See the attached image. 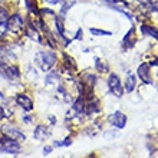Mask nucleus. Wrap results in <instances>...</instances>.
I'll use <instances>...</instances> for the list:
<instances>
[{
    "instance_id": "10",
    "label": "nucleus",
    "mask_w": 158,
    "mask_h": 158,
    "mask_svg": "<svg viewBox=\"0 0 158 158\" xmlns=\"http://www.w3.org/2000/svg\"><path fill=\"white\" fill-rule=\"evenodd\" d=\"M33 135H35V138H36V139H39V141H45L46 138L50 135V132H49V129L46 128L45 125H38V127H36V129H35Z\"/></svg>"
},
{
    "instance_id": "28",
    "label": "nucleus",
    "mask_w": 158,
    "mask_h": 158,
    "mask_svg": "<svg viewBox=\"0 0 158 158\" xmlns=\"http://www.w3.org/2000/svg\"><path fill=\"white\" fill-rule=\"evenodd\" d=\"M23 122H26V124H30V122H32V117H23Z\"/></svg>"
},
{
    "instance_id": "3",
    "label": "nucleus",
    "mask_w": 158,
    "mask_h": 158,
    "mask_svg": "<svg viewBox=\"0 0 158 158\" xmlns=\"http://www.w3.org/2000/svg\"><path fill=\"white\" fill-rule=\"evenodd\" d=\"M0 75L6 79H19L20 78V71L17 66H13V65H9L6 62H0Z\"/></svg>"
},
{
    "instance_id": "9",
    "label": "nucleus",
    "mask_w": 158,
    "mask_h": 158,
    "mask_svg": "<svg viewBox=\"0 0 158 158\" xmlns=\"http://www.w3.org/2000/svg\"><path fill=\"white\" fill-rule=\"evenodd\" d=\"M16 102H17V105H20L22 108L25 109V111H27V112L33 109V101L30 99L27 95H25V94L17 95L16 96Z\"/></svg>"
},
{
    "instance_id": "21",
    "label": "nucleus",
    "mask_w": 158,
    "mask_h": 158,
    "mask_svg": "<svg viewBox=\"0 0 158 158\" xmlns=\"http://www.w3.org/2000/svg\"><path fill=\"white\" fill-rule=\"evenodd\" d=\"M7 30H9L7 22H6V20H0V33L3 35V33H6Z\"/></svg>"
},
{
    "instance_id": "14",
    "label": "nucleus",
    "mask_w": 158,
    "mask_h": 158,
    "mask_svg": "<svg viewBox=\"0 0 158 158\" xmlns=\"http://www.w3.org/2000/svg\"><path fill=\"white\" fill-rule=\"evenodd\" d=\"M141 30L144 35H150L151 38H154L158 40V29L157 27H151V26H147V25H142L141 26Z\"/></svg>"
},
{
    "instance_id": "25",
    "label": "nucleus",
    "mask_w": 158,
    "mask_h": 158,
    "mask_svg": "<svg viewBox=\"0 0 158 158\" xmlns=\"http://www.w3.org/2000/svg\"><path fill=\"white\" fill-rule=\"evenodd\" d=\"M82 36H83L82 29H78V32H76V35H75V39L76 40H82Z\"/></svg>"
},
{
    "instance_id": "15",
    "label": "nucleus",
    "mask_w": 158,
    "mask_h": 158,
    "mask_svg": "<svg viewBox=\"0 0 158 158\" xmlns=\"http://www.w3.org/2000/svg\"><path fill=\"white\" fill-rule=\"evenodd\" d=\"M98 111H99V104H98V101L89 102L88 105H85V112H86L88 115H91V114H94V112H98Z\"/></svg>"
},
{
    "instance_id": "18",
    "label": "nucleus",
    "mask_w": 158,
    "mask_h": 158,
    "mask_svg": "<svg viewBox=\"0 0 158 158\" xmlns=\"http://www.w3.org/2000/svg\"><path fill=\"white\" fill-rule=\"evenodd\" d=\"M95 66H96V69H98V72L108 71V65H106L105 62H102V60H99L98 58H95Z\"/></svg>"
},
{
    "instance_id": "2",
    "label": "nucleus",
    "mask_w": 158,
    "mask_h": 158,
    "mask_svg": "<svg viewBox=\"0 0 158 158\" xmlns=\"http://www.w3.org/2000/svg\"><path fill=\"white\" fill-rule=\"evenodd\" d=\"M0 151L2 152H7V154L12 155H17L20 152V144L12 138L3 137L0 138Z\"/></svg>"
},
{
    "instance_id": "27",
    "label": "nucleus",
    "mask_w": 158,
    "mask_h": 158,
    "mask_svg": "<svg viewBox=\"0 0 158 158\" xmlns=\"http://www.w3.org/2000/svg\"><path fill=\"white\" fill-rule=\"evenodd\" d=\"M40 13H43V15H50V16H53L55 13L52 12V10H48V9H43V10H42Z\"/></svg>"
},
{
    "instance_id": "19",
    "label": "nucleus",
    "mask_w": 158,
    "mask_h": 158,
    "mask_svg": "<svg viewBox=\"0 0 158 158\" xmlns=\"http://www.w3.org/2000/svg\"><path fill=\"white\" fill-rule=\"evenodd\" d=\"M26 3V7H27V10H30V12L33 13H38V7H36V4H35V0H25Z\"/></svg>"
},
{
    "instance_id": "4",
    "label": "nucleus",
    "mask_w": 158,
    "mask_h": 158,
    "mask_svg": "<svg viewBox=\"0 0 158 158\" xmlns=\"http://www.w3.org/2000/svg\"><path fill=\"white\" fill-rule=\"evenodd\" d=\"M2 134H3L4 137L15 139V141H25L26 139L25 134L22 132L20 129H17L16 127H13V125H10V124L3 125V127H2Z\"/></svg>"
},
{
    "instance_id": "16",
    "label": "nucleus",
    "mask_w": 158,
    "mask_h": 158,
    "mask_svg": "<svg viewBox=\"0 0 158 158\" xmlns=\"http://www.w3.org/2000/svg\"><path fill=\"white\" fill-rule=\"evenodd\" d=\"M89 32H91L92 35H95V36H111V35H112L109 30L96 29V27H91V29H89Z\"/></svg>"
},
{
    "instance_id": "20",
    "label": "nucleus",
    "mask_w": 158,
    "mask_h": 158,
    "mask_svg": "<svg viewBox=\"0 0 158 158\" xmlns=\"http://www.w3.org/2000/svg\"><path fill=\"white\" fill-rule=\"evenodd\" d=\"M71 144H72V141L69 139V138H66V139H63V141H60V142L56 141L53 144V147H69Z\"/></svg>"
},
{
    "instance_id": "5",
    "label": "nucleus",
    "mask_w": 158,
    "mask_h": 158,
    "mask_svg": "<svg viewBox=\"0 0 158 158\" xmlns=\"http://www.w3.org/2000/svg\"><path fill=\"white\" fill-rule=\"evenodd\" d=\"M108 88L109 91L112 92L114 95L117 96V98H121L122 94H124V86H122V83H121V79L117 73H111L108 78Z\"/></svg>"
},
{
    "instance_id": "22",
    "label": "nucleus",
    "mask_w": 158,
    "mask_h": 158,
    "mask_svg": "<svg viewBox=\"0 0 158 158\" xmlns=\"http://www.w3.org/2000/svg\"><path fill=\"white\" fill-rule=\"evenodd\" d=\"M65 60H66V66L69 68V69H71V68H72V69H75V68H76V65H75V63H73V60H72V59H69V58H68L66 55H65Z\"/></svg>"
},
{
    "instance_id": "13",
    "label": "nucleus",
    "mask_w": 158,
    "mask_h": 158,
    "mask_svg": "<svg viewBox=\"0 0 158 158\" xmlns=\"http://www.w3.org/2000/svg\"><path fill=\"white\" fill-rule=\"evenodd\" d=\"M72 109H73V112H76V114L85 112V101H83V95H81L78 99L73 102V106H72Z\"/></svg>"
},
{
    "instance_id": "31",
    "label": "nucleus",
    "mask_w": 158,
    "mask_h": 158,
    "mask_svg": "<svg viewBox=\"0 0 158 158\" xmlns=\"http://www.w3.org/2000/svg\"><path fill=\"white\" fill-rule=\"evenodd\" d=\"M142 2H147V0H142Z\"/></svg>"
},
{
    "instance_id": "1",
    "label": "nucleus",
    "mask_w": 158,
    "mask_h": 158,
    "mask_svg": "<svg viewBox=\"0 0 158 158\" xmlns=\"http://www.w3.org/2000/svg\"><path fill=\"white\" fill-rule=\"evenodd\" d=\"M35 62L43 72H49L56 65V56L52 52H39L35 56Z\"/></svg>"
},
{
    "instance_id": "8",
    "label": "nucleus",
    "mask_w": 158,
    "mask_h": 158,
    "mask_svg": "<svg viewBox=\"0 0 158 158\" xmlns=\"http://www.w3.org/2000/svg\"><path fill=\"white\" fill-rule=\"evenodd\" d=\"M138 76L141 79L144 83L147 85H150L152 81H151V73H150V65L148 63H141L139 66H138Z\"/></svg>"
},
{
    "instance_id": "6",
    "label": "nucleus",
    "mask_w": 158,
    "mask_h": 158,
    "mask_svg": "<svg viewBox=\"0 0 158 158\" xmlns=\"http://www.w3.org/2000/svg\"><path fill=\"white\" fill-rule=\"evenodd\" d=\"M23 26H25V22H23L22 16H19V15H13L7 20L9 30H13L15 33H16V32H20V30L23 29Z\"/></svg>"
},
{
    "instance_id": "23",
    "label": "nucleus",
    "mask_w": 158,
    "mask_h": 158,
    "mask_svg": "<svg viewBox=\"0 0 158 158\" xmlns=\"http://www.w3.org/2000/svg\"><path fill=\"white\" fill-rule=\"evenodd\" d=\"M6 17H7V10L0 6V20H6Z\"/></svg>"
},
{
    "instance_id": "7",
    "label": "nucleus",
    "mask_w": 158,
    "mask_h": 158,
    "mask_svg": "<svg viewBox=\"0 0 158 158\" xmlns=\"http://www.w3.org/2000/svg\"><path fill=\"white\" fill-rule=\"evenodd\" d=\"M109 122L118 129H122L127 125V117H125L122 112L117 111V112H114L111 117H109Z\"/></svg>"
},
{
    "instance_id": "17",
    "label": "nucleus",
    "mask_w": 158,
    "mask_h": 158,
    "mask_svg": "<svg viewBox=\"0 0 158 158\" xmlns=\"http://www.w3.org/2000/svg\"><path fill=\"white\" fill-rule=\"evenodd\" d=\"M58 81H59V76L56 75V73H48V76H46V85H56L58 83Z\"/></svg>"
},
{
    "instance_id": "24",
    "label": "nucleus",
    "mask_w": 158,
    "mask_h": 158,
    "mask_svg": "<svg viewBox=\"0 0 158 158\" xmlns=\"http://www.w3.org/2000/svg\"><path fill=\"white\" fill-rule=\"evenodd\" d=\"M49 4H58V6H63L65 4V0H48Z\"/></svg>"
},
{
    "instance_id": "29",
    "label": "nucleus",
    "mask_w": 158,
    "mask_h": 158,
    "mask_svg": "<svg viewBox=\"0 0 158 158\" xmlns=\"http://www.w3.org/2000/svg\"><path fill=\"white\" fill-rule=\"evenodd\" d=\"M4 118V108L3 106H0V121Z\"/></svg>"
},
{
    "instance_id": "26",
    "label": "nucleus",
    "mask_w": 158,
    "mask_h": 158,
    "mask_svg": "<svg viewBox=\"0 0 158 158\" xmlns=\"http://www.w3.org/2000/svg\"><path fill=\"white\" fill-rule=\"evenodd\" d=\"M52 150H53V147H45V148H43V154L48 155L49 152H52Z\"/></svg>"
},
{
    "instance_id": "30",
    "label": "nucleus",
    "mask_w": 158,
    "mask_h": 158,
    "mask_svg": "<svg viewBox=\"0 0 158 158\" xmlns=\"http://www.w3.org/2000/svg\"><path fill=\"white\" fill-rule=\"evenodd\" d=\"M49 121H50V124H56V118L53 115H49Z\"/></svg>"
},
{
    "instance_id": "12",
    "label": "nucleus",
    "mask_w": 158,
    "mask_h": 158,
    "mask_svg": "<svg viewBox=\"0 0 158 158\" xmlns=\"http://www.w3.org/2000/svg\"><path fill=\"white\" fill-rule=\"evenodd\" d=\"M135 86H137V79H135V76L128 75L127 79H125V83H124V91H127L129 94V92H132L134 89H135Z\"/></svg>"
},
{
    "instance_id": "11",
    "label": "nucleus",
    "mask_w": 158,
    "mask_h": 158,
    "mask_svg": "<svg viewBox=\"0 0 158 158\" xmlns=\"http://www.w3.org/2000/svg\"><path fill=\"white\" fill-rule=\"evenodd\" d=\"M26 36H27L29 39H32V40H35V42H42L40 35H39V32L36 30V27H35L32 23H29L27 29H26Z\"/></svg>"
}]
</instances>
